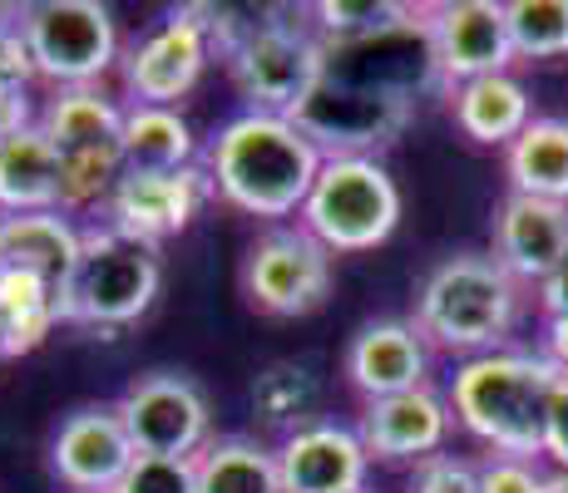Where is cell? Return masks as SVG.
<instances>
[{
    "instance_id": "15",
    "label": "cell",
    "mask_w": 568,
    "mask_h": 493,
    "mask_svg": "<svg viewBox=\"0 0 568 493\" xmlns=\"http://www.w3.org/2000/svg\"><path fill=\"white\" fill-rule=\"evenodd\" d=\"M430 35L445 84H455V90L489 80V74H509V64H515V45H509L499 0H445V6H430Z\"/></svg>"
},
{
    "instance_id": "25",
    "label": "cell",
    "mask_w": 568,
    "mask_h": 493,
    "mask_svg": "<svg viewBox=\"0 0 568 493\" xmlns=\"http://www.w3.org/2000/svg\"><path fill=\"white\" fill-rule=\"evenodd\" d=\"M60 326V287L45 277L0 267V356H30Z\"/></svg>"
},
{
    "instance_id": "32",
    "label": "cell",
    "mask_w": 568,
    "mask_h": 493,
    "mask_svg": "<svg viewBox=\"0 0 568 493\" xmlns=\"http://www.w3.org/2000/svg\"><path fill=\"white\" fill-rule=\"evenodd\" d=\"M479 493H554V474H544L534 459H485L479 464Z\"/></svg>"
},
{
    "instance_id": "1",
    "label": "cell",
    "mask_w": 568,
    "mask_h": 493,
    "mask_svg": "<svg viewBox=\"0 0 568 493\" xmlns=\"http://www.w3.org/2000/svg\"><path fill=\"white\" fill-rule=\"evenodd\" d=\"M203 163L213 173L223 203H233L247 217L277 223V217L302 213L326 158L292 119L247 109V114L227 119L217 129Z\"/></svg>"
},
{
    "instance_id": "4",
    "label": "cell",
    "mask_w": 568,
    "mask_h": 493,
    "mask_svg": "<svg viewBox=\"0 0 568 493\" xmlns=\"http://www.w3.org/2000/svg\"><path fill=\"white\" fill-rule=\"evenodd\" d=\"M159 287H163L159 247L100 223L80 237L74 271L60 287V326H90V331L134 326L154 306Z\"/></svg>"
},
{
    "instance_id": "21",
    "label": "cell",
    "mask_w": 568,
    "mask_h": 493,
    "mask_svg": "<svg viewBox=\"0 0 568 493\" xmlns=\"http://www.w3.org/2000/svg\"><path fill=\"white\" fill-rule=\"evenodd\" d=\"M40 129L60 158H94V153H124V104L109 99L100 84L90 90H54L40 109Z\"/></svg>"
},
{
    "instance_id": "16",
    "label": "cell",
    "mask_w": 568,
    "mask_h": 493,
    "mask_svg": "<svg viewBox=\"0 0 568 493\" xmlns=\"http://www.w3.org/2000/svg\"><path fill=\"white\" fill-rule=\"evenodd\" d=\"M282 493H366L371 454L362 434L336 420H307L277 444Z\"/></svg>"
},
{
    "instance_id": "30",
    "label": "cell",
    "mask_w": 568,
    "mask_h": 493,
    "mask_svg": "<svg viewBox=\"0 0 568 493\" xmlns=\"http://www.w3.org/2000/svg\"><path fill=\"white\" fill-rule=\"evenodd\" d=\"M114 493H199V464L193 459L134 454V464H129V474L119 479Z\"/></svg>"
},
{
    "instance_id": "14",
    "label": "cell",
    "mask_w": 568,
    "mask_h": 493,
    "mask_svg": "<svg viewBox=\"0 0 568 493\" xmlns=\"http://www.w3.org/2000/svg\"><path fill=\"white\" fill-rule=\"evenodd\" d=\"M134 464V444L114 404H80L50 440V469L70 493H114Z\"/></svg>"
},
{
    "instance_id": "8",
    "label": "cell",
    "mask_w": 568,
    "mask_h": 493,
    "mask_svg": "<svg viewBox=\"0 0 568 493\" xmlns=\"http://www.w3.org/2000/svg\"><path fill=\"white\" fill-rule=\"evenodd\" d=\"M40 80L54 90H90L119 64V30L100 0H40L20 6Z\"/></svg>"
},
{
    "instance_id": "31",
    "label": "cell",
    "mask_w": 568,
    "mask_h": 493,
    "mask_svg": "<svg viewBox=\"0 0 568 493\" xmlns=\"http://www.w3.org/2000/svg\"><path fill=\"white\" fill-rule=\"evenodd\" d=\"M40 80L36 54H30L20 10H0V94H30V84Z\"/></svg>"
},
{
    "instance_id": "34",
    "label": "cell",
    "mask_w": 568,
    "mask_h": 493,
    "mask_svg": "<svg viewBox=\"0 0 568 493\" xmlns=\"http://www.w3.org/2000/svg\"><path fill=\"white\" fill-rule=\"evenodd\" d=\"M544 454L559 464V474H568V376L559 380V390H554L549 430H544Z\"/></svg>"
},
{
    "instance_id": "36",
    "label": "cell",
    "mask_w": 568,
    "mask_h": 493,
    "mask_svg": "<svg viewBox=\"0 0 568 493\" xmlns=\"http://www.w3.org/2000/svg\"><path fill=\"white\" fill-rule=\"evenodd\" d=\"M539 306H544V321H564L568 316V257L539 281Z\"/></svg>"
},
{
    "instance_id": "33",
    "label": "cell",
    "mask_w": 568,
    "mask_h": 493,
    "mask_svg": "<svg viewBox=\"0 0 568 493\" xmlns=\"http://www.w3.org/2000/svg\"><path fill=\"white\" fill-rule=\"evenodd\" d=\"M410 493H479V464L455 454H430L415 464Z\"/></svg>"
},
{
    "instance_id": "19",
    "label": "cell",
    "mask_w": 568,
    "mask_h": 493,
    "mask_svg": "<svg viewBox=\"0 0 568 493\" xmlns=\"http://www.w3.org/2000/svg\"><path fill=\"white\" fill-rule=\"evenodd\" d=\"M430 376V350L415 321H371L346 346V380L366 394V400H390V394H410Z\"/></svg>"
},
{
    "instance_id": "13",
    "label": "cell",
    "mask_w": 568,
    "mask_h": 493,
    "mask_svg": "<svg viewBox=\"0 0 568 493\" xmlns=\"http://www.w3.org/2000/svg\"><path fill=\"white\" fill-rule=\"evenodd\" d=\"M213 197H217V183L207 173V163H193V168H179V173H124L104 207V223L159 247L163 237L189 233L193 217Z\"/></svg>"
},
{
    "instance_id": "24",
    "label": "cell",
    "mask_w": 568,
    "mask_h": 493,
    "mask_svg": "<svg viewBox=\"0 0 568 493\" xmlns=\"http://www.w3.org/2000/svg\"><path fill=\"white\" fill-rule=\"evenodd\" d=\"M124 163L129 173H179L199 163V134L179 109L124 104Z\"/></svg>"
},
{
    "instance_id": "3",
    "label": "cell",
    "mask_w": 568,
    "mask_h": 493,
    "mask_svg": "<svg viewBox=\"0 0 568 493\" xmlns=\"http://www.w3.org/2000/svg\"><path fill=\"white\" fill-rule=\"evenodd\" d=\"M519 321V281L485 251H455L415 296V331L445 350L489 356L505 350Z\"/></svg>"
},
{
    "instance_id": "35",
    "label": "cell",
    "mask_w": 568,
    "mask_h": 493,
    "mask_svg": "<svg viewBox=\"0 0 568 493\" xmlns=\"http://www.w3.org/2000/svg\"><path fill=\"white\" fill-rule=\"evenodd\" d=\"M40 114H36V99L30 94H0V144L16 134H26V129H36Z\"/></svg>"
},
{
    "instance_id": "26",
    "label": "cell",
    "mask_w": 568,
    "mask_h": 493,
    "mask_svg": "<svg viewBox=\"0 0 568 493\" xmlns=\"http://www.w3.org/2000/svg\"><path fill=\"white\" fill-rule=\"evenodd\" d=\"M505 173L524 197L568 203V119H534L505 148Z\"/></svg>"
},
{
    "instance_id": "5",
    "label": "cell",
    "mask_w": 568,
    "mask_h": 493,
    "mask_svg": "<svg viewBox=\"0 0 568 493\" xmlns=\"http://www.w3.org/2000/svg\"><path fill=\"white\" fill-rule=\"evenodd\" d=\"M297 217L332 257L371 251L400 227V188L381 158H326Z\"/></svg>"
},
{
    "instance_id": "23",
    "label": "cell",
    "mask_w": 568,
    "mask_h": 493,
    "mask_svg": "<svg viewBox=\"0 0 568 493\" xmlns=\"http://www.w3.org/2000/svg\"><path fill=\"white\" fill-rule=\"evenodd\" d=\"M450 109H455V129H460L469 144H485V148H509L534 124L529 90L519 80H509V74L460 84Z\"/></svg>"
},
{
    "instance_id": "7",
    "label": "cell",
    "mask_w": 568,
    "mask_h": 493,
    "mask_svg": "<svg viewBox=\"0 0 568 493\" xmlns=\"http://www.w3.org/2000/svg\"><path fill=\"white\" fill-rule=\"evenodd\" d=\"M322 80L346 84V90L396 94V99H410V104L420 94H430L435 84H445L435 35H430V6H415L400 25L381 30V35L326 45Z\"/></svg>"
},
{
    "instance_id": "22",
    "label": "cell",
    "mask_w": 568,
    "mask_h": 493,
    "mask_svg": "<svg viewBox=\"0 0 568 493\" xmlns=\"http://www.w3.org/2000/svg\"><path fill=\"white\" fill-rule=\"evenodd\" d=\"M80 227L64 213H26V217H0V267L45 277L50 287H64L80 257Z\"/></svg>"
},
{
    "instance_id": "17",
    "label": "cell",
    "mask_w": 568,
    "mask_h": 493,
    "mask_svg": "<svg viewBox=\"0 0 568 493\" xmlns=\"http://www.w3.org/2000/svg\"><path fill=\"white\" fill-rule=\"evenodd\" d=\"M450 420H455L450 400H445L440 390L420 386L410 394H390V400H366L356 434H362L371 459H386V464L415 459V464H420V459L445 449Z\"/></svg>"
},
{
    "instance_id": "9",
    "label": "cell",
    "mask_w": 568,
    "mask_h": 493,
    "mask_svg": "<svg viewBox=\"0 0 568 493\" xmlns=\"http://www.w3.org/2000/svg\"><path fill=\"white\" fill-rule=\"evenodd\" d=\"M134 454L199 459L213 444V410L207 394L179 370H149L114 400Z\"/></svg>"
},
{
    "instance_id": "2",
    "label": "cell",
    "mask_w": 568,
    "mask_h": 493,
    "mask_svg": "<svg viewBox=\"0 0 568 493\" xmlns=\"http://www.w3.org/2000/svg\"><path fill=\"white\" fill-rule=\"evenodd\" d=\"M559 380L564 376L539 350H489V356H469L455 370L445 400H450L455 420L495 454L539 459Z\"/></svg>"
},
{
    "instance_id": "11",
    "label": "cell",
    "mask_w": 568,
    "mask_h": 493,
    "mask_svg": "<svg viewBox=\"0 0 568 493\" xmlns=\"http://www.w3.org/2000/svg\"><path fill=\"white\" fill-rule=\"evenodd\" d=\"M243 291L267 316H312L332 296V251L307 227H267L243 261Z\"/></svg>"
},
{
    "instance_id": "27",
    "label": "cell",
    "mask_w": 568,
    "mask_h": 493,
    "mask_svg": "<svg viewBox=\"0 0 568 493\" xmlns=\"http://www.w3.org/2000/svg\"><path fill=\"white\" fill-rule=\"evenodd\" d=\"M193 464H199V493H282L277 449H262L243 434L213 440Z\"/></svg>"
},
{
    "instance_id": "37",
    "label": "cell",
    "mask_w": 568,
    "mask_h": 493,
    "mask_svg": "<svg viewBox=\"0 0 568 493\" xmlns=\"http://www.w3.org/2000/svg\"><path fill=\"white\" fill-rule=\"evenodd\" d=\"M544 360H549L559 376H568V316L564 321H544Z\"/></svg>"
},
{
    "instance_id": "38",
    "label": "cell",
    "mask_w": 568,
    "mask_h": 493,
    "mask_svg": "<svg viewBox=\"0 0 568 493\" xmlns=\"http://www.w3.org/2000/svg\"><path fill=\"white\" fill-rule=\"evenodd\" d=\"M0 360H6V356H0Z\"/></svg>"
},
{
    "instance_id": "12",
    "label": "cell",
    "mask_w": 568,
    "mask_h": 493,
    "mask_svg": "<svg viewBox=\"0 0 568 493\" xmlns=\"http://www.w3.org/2000/svg\"><path fill=\"white\" fill-rule=\"evenodd\" d=\"M213 35H207L203 6L173 10L163 25H154L134 50L124 54V90L134 104H163L179 109L183 94H193V84L203 80L207 60H213Z\"/></svg>"
},
{
    "instance_id": "10",
    "label": "cell",
    "mask_w": 568,
    "mask_h": 493,
    "mask_svg": "<svg viewBox=\"0 0 568 493\" xmlns=\"http://www.w3.org/2000/svg\"><path fill=\"white\" fill-rule=\"evenodd\" d=\"M415 119L410 99L346 90V84L322 80L297 104L292 124L322 148V158H376V148L396 144Z\"/></svg>"
},
{
    "instance_id": "6",
    "label": "cell",
    "mask_w": 568,
    "mask_h": 493,
    "mask_svg": "<svg viewBox=\"0 0 568 493\" xmlns=\"http://www.w3.org/2000/svg\"><path fill=\"white\" fill-rule=\"evenodd\" d=\"M223 60L233 70V84L257 114L292 119L302 99L322 84L326 45L302 20H257Z\"/></svg>"
},
{
    "instance_id": "18",
    "label": "cell",
    "mask_w": 568,
    "mask_h": 493,
    "mask_svg": "<svg viewBox=\"0 0 568 493\" xmlns=\"http://www.w3.org/2000/svg\"><path fill=\"white\" fill-rule=\"evenodd\" d=\"M489 257L519 281L539 287L554 267L568 257V203L509 193L495 213V251Z\"/></svg>"
},
{
    "instance_id": "20",
    "label": "cell",
    "mask_w": 568,
    "mask_h": 493,
    "mask_svg": "<svg viewBox=\"0 0 568 493\" xmlns=\"http://www.w3.org/2000/svg\"><path fill=\"white\" fill-rule=\"evenodd\" d=\"M26 213H64V163L40 124L0 144V217Z\"/></svg>"
},
{
    "instance_id": "28",
    "label": "cell",
    "mask_w": 568,
    "mask_h": 493,
    "mask_svg": "<svg viewBox=\"0 0 568 493\" xmlns=\"http://www.w3.org/2000/svg\"><path fill=\"white\" fill-rule=\"evenodd\" d=\"M505 25L515 60H559V54H568V0H509Z\"/></svg>"
},
{
    "instance_id": "29",
    "label": "cell",
    "mask_w": 568,
    "mask_h": 493,
    "mask_svg": "<svg viewBox=\"0 0 568 493\" xmlns=\"http://www.w3.org/2000/svg\"><path fill=\"white\" fill-rule=\"evenodd\" d=\"M415 6L406 0H316L312 6V30L322 35V45H336V40H366L381 35V30L400 25Z\"/></svg>"
}]
</instances>
